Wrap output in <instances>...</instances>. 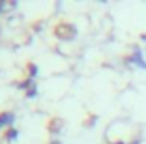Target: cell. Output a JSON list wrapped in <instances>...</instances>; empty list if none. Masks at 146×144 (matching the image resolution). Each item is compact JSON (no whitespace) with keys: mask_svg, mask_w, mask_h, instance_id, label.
Returning <instances> with one entry per match:
<instances>
[{"mask_svg":"<svg viewBox=\"0 0 146 144\" xmlns=\"http://www.w3.org/2000/svg\"><path fill=\"white\" fill-rule=\"evenodd\" d=\"M13 122V114L11 112H6V114L0 116V125H9Z\"/></svg>","mask_w":146,"mask_h":144,"instance_id":"1","label":"cell"},{"mask_svg":"<svg viewBox=\"0 0 146 144\" xmlns=\"http://www.w3.org/2000/svg\"><path fill=\"white\" fill-rule=\"evenodd\" d=\"M15 137H17V131H9L8 133V139H15Z\"/></svg>","mask_w":146,"mask_h":144,"instance_id":"2","label":"cell"}]
</instances>
